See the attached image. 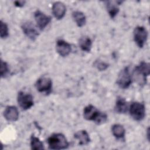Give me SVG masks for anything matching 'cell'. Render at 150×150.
I'll return each instance as SVG.
<instances>
[{
    "instance_id": "cell-1",
    "label": "cell",
    "mask_w": 150,
    "mask_h": 150,
    "mask_svg": "<svg viewBox=\"0 0 150 150\" xmlns=\"http://www.w3.org/2000/svg\"><path fill=\"white\" fill-rule=\"evenodd\" d=\"M83 116L86 120L93 121L98 125L105 122L107 120V114L100 111L91 104L88 105L84 108Z\"/></svg>"
},
{
    "instance_id": "cell-2",
    "label": "cell",
    "mask_w": 150,
    "mask_h": 150,
    "mask_svg": "<svg viewBox=\"0 0 150 150\" xmlns=\"http://www.w3.org/2000/svg\"><path fill=\"white\" fill-rule=\"evenodd\" d=\"M150 73V65L149 63L141 62L139 65L137 66L133 71L132 79L134 78L139 84H145L146 83V77Z\"/></svg>"
},
{
    "instance_id": "cell-3",
    "label": "cell",
    "mask_w": 150,
    "mask_h": 150,
    "mask_svg": "<svg viewBox=\"0 0 150 150\" xmlns=\"http://www.w3.org/2000/svg\"><path fill=\"white\" fill-rule=\"evenodd\" d=\"M49 148L51 149H63L69 146V142L65 136L61 133L53 134L47 138Z\"/></svg>"
},
{
    "instance_id": "cell-4",
    "label": "cell",
    "mask_w": 150,
    "mask_h": 150,
    "mask_svg": "<svg viewBox=\"0 0 150 150\" xmlns=\"http://www.w3.org/2000/svg\"><path fill=\"white\" fill-rule=\"evenodd\" d=\"M129 114L136 121H141L145 116V108L143 104L139 102H133L129 107Z\"/></svg>"
},
{
    "instance_id": "cell-5",
    "label": "cell",
    "mask_w": 150,
    "mask_h": 150,
    "mask_svg": "<svg viewBox=\"0 0 150 150\" xmlns=\"http://www.w3.org/2000/svg\"><path fill=\"white\" fill-rule=\"evenodd\" d=\"M132 81V77L129 73L128 67H126L121 70L118 74L117 83L121 88H127Z\"/></svg>"
},
{
    "instance_id": "cell-6",
    "label": "cell",
    "mask_w": 150,
    "mask_h": 150,
    "mask_svg": "<svg viewBox=\"0 0 150 150\" xmlns=\"http://www.w3.org/2000/svg\"><path fill=\"white\" fill-rule=\"evenodd\" d=\"M148 38V32L143 26H137L134 30V39L138 46L143 47Z\"/></svg>"
},
{
    "instance_id": "cell-7",
    "label": "cell",
    "mask_w": 150,
    "mask_h": 150,
    "mask_svg": "<svg viewBox=\"0 0 150 150\" xmlns=\"http://www.w3.org/2000/svg\"><path fill=\"white\" fill-rule=\"evenodd\" d=\"M17 100L19 106L23 110H28L33 105V97L30 94L20 91L18 93Z\"/></svg>"
},
{
    "instance_id": "cell-8",
    "label": "cell",
    "mask_w": 150,
    "mask_h": 150,
    "mask_svg": "<svg viewBox=\"0 0 150 150\" xmlns=\"http://www.w3.org/2000/svg\"><path fill=\"white\" fill-rule=\"evenodd\" d=\"M21 28L25 35L32 40H35L39 35L38 31L31 22L27 21L24 22L22 25Z\"/></svg>"
},
{
    "instance_id": "cell-9",
    "label": "cell",
    "mask_w": 150,
    "mask_h": 150,
    "mask_svg": "<svg viewBox=\"0 0 150 150\" xmlns=\"http://www.w3.org/2000/svg\"><path fill=\"white\" fill-rule=\"evenodd\" d=\"M35 19L38 28L40 30H43L46 26L51 22V17L46 15L39 10L36 11L34 14Z\"/></svg>"
},
{
    "instance_id": "cell-10",
    "label": "cell",
    "mask_w": 150,
    "mask_h": 150,
    "mask_svg": "<svg viewBox=\"0 0 150 150\" xmlns=\"http://www.w3.org/2000/svg\"><path fill=\"white\" fill-rule=\"evenodd\" d=\"M35 86L39 92H50L52 87V81L50 78L42 77L36 81Z\"/></svg>"
},
{
    "instance_id": "cell-11",
    "label": "cell",
    "mask_w": 150,
    "mask_h": 150,
    "mask_svg": "<svg viewBox=\"0 0 150 150\" xmlns=\"http://www.w3.org/2000/svg\"><path fill=\"white\" fill-rule=\"evenodd\" d=\"M56 51L62 57L67 56L71 51V47L70 44L67 42L60 39L56 43Z\"/></svg>"
},
{
    "instance_id": "cell-12",
    "label": "cell",
    "mask_w": 150,
    "mask_h": 150,
    "mask_svg": "<svg viewBox=\"0 0 150 150\" xmlns=\"http://www.w3.org/2000/svg\"><path fill=\"white\" fill-rule=\"evenodd\" d=\"M4 116L8 121H16L19 117V112L17 108L15 106H7L4 110Z\"/></svg>"
},
{
    "instance_id": "cell-13",
    "label": "cell",
    "mask_w": 150,
    "mask_h": 150,
    "mask_svg": "<svg viewBox=\"0 0 150 150\" xmlns=\"http://www.w3.org/2000/svg\"><path fill=\"white\" fill-rule=\"evenodd\" d=\"M52 13L57 19H62L66 11V8L64 4L61 2H56L52 6Z\"/></svg>"
},
{
    "instance_id": "cell-14",
    "label": "cell",
    "mask_w": 150,
    "mask_h": 150,
    "mask_svg": "<svg viewBox=\"0 0 150 150\" xmlns=\"http://www.w3.org/2000/svg\"><path fill=\"white\" fill-rule=\"evenodd\" d=\"M121 1H106L105 5L107 11L111 18H114L119 11L118 5Z\"/></svg>"
},
{
    "instance_id": "cell-15",
    "label": "cell",
    "mask_w": 150,
    "mask_h": 150,
    "mask_svg": "<svg viewBox=\"0 0 150 150\" xmlns=\"http://www.w3.org/2000/svg\"><path fill=\"white\" fill-rule=\"evenodd\" d=\"M74 138L79 141L80 145H87L90 142V138L88 134L85 130H80L77 131L74 135Z\"/></svg>"
},
{
    "instance_id": "cell-16",
    "label": "cell",
    "mask_w": 150,
    "mask_h": 150,
    "mask_svg": "<svg viewBox=\"0 0 150 150\" xmlns=\"http://www.w3.org/2000/svg\"><path fill=\"white\" fill-rule=\"evenodd\" d=\"M128 110V105L125 100L122 97H118L117 100L115 111L119 114L125 113Z\"/></svg>"
},
{
    "instance_id": "cell-17",
    "label": "cell",
    "mask_w": 150,
    "mask_h": 150,
    "mask_svg": "<svg viewBox=\"0 0 150 150\" xmlns=\"http://www.w3.org/2000/svg\"><path fill=\"white\" fill-rule=\"evenodd\" d=\"M79 46L83 51L89 52L91 50L92 46L91 40L87 36L81 37L79 41Z\"/></svg>"
},
{
    "instance_id": "cell-18",
    "label": "cell",
    "mask_w": 150,
    "mask_h": 150,
    "mask_svg": "<svg viewBox=\"0 0 150 150\" xmlns=\"http://www.w3.org/2000/svg\"><path fill=\"white\" fill-rule=\"evenodd\" d=\"M73 18L79 27L83 26L86 22V18L84 14L80 11H74L72 13Z\"/></svg>"
},
{
    "instance_id": "cell-19",
    "label": "cell",
    "mask_w": 150,
    "mask_h": 150,
    "mask_svg": "<svg viewBox=\"0 0 150 150\" xmlns=\"http://www.w3.org/2000/svg\"><path fill=\"white\" fill-rule=\"evenodd\" d=\"M112 133L117 139L122 138L125 136V131L122 125L120 124H114L112 126Z\"/></svg>"
},
{
    "instance_id": "cell-20",
    "label": "cell",
    "mask_w": 150,
    "mask_h": 150,
    "mask_svg": "<svg viewBox=\"0 0 150 150\" xmlns=\"http://www.w3.org/2000/svg\"><path fill=\"white\" fill-rule=\"evenodd\" d=\"M30 146L31 149L33 150L43 149L44 146L42 142L34 135H32L30 137Z\"/></svg>"
},
{
    "instance_id": "cell-21",
    "label": "cell",
    "mask_w": 150,
    "mask_h": 150,
    "mask_svg": "<svg viewBox=\"0 0 150 150\" xmlns=\"http://www.w3.org/2000/svg\"><path fill=\"white\" fill-rule=\"evenodd\" d=\"M0 29H1L0 36L1 38L4 39L8 36L9 33H8V26L2 21H1V22H0Z\"/></svg>"
},
{
    "instance_id": "cell-22",
    "label": "cell",
    "mask_w": 150,
    "mask_h": 150,
    "mask_svg": "<svg viewBox=\"0 0 150 150\" xmlns=\"http://www.w3.org/2000/svg\"><path fill=\"white\" fill-rule=\"evenodd\" d=\"M94 65L100 71H104L108 67V64L101 60H96L94 62Z\"/></svg>"
},
{
    "instance_id": "cell-23",
    "label": "cell",
    "mask_w": 150,
    "mask_h": 150,
    "mask_svg": "<svg viewBox=\"0 0 150 150\" xmlns=\"http://www.w3.org/2000/svg\"><path fill=\"white\" fill-rule=\"evenodd\" d=\"M9 71L8 65L3 60L1 61V77H4L7 74Z\"/></svg>"
},
{
    "instance_id": "cell-24",
    "label": "cell",
    "mask_w": 150,
    "mask_h": 150,
    "mask_svg": "<svg viewBox=\"0 0 150 150\" xmlns=\"http://www.w3.org/2000/svg\"><path fill=\"white\" fill-rule=\"evenodd\" d=\"M25 3V1H16L14 2L15 5L18 7H22L24 5Z\"/></svg>"
},
{
    "instance_id": "cell-25",
    "label": "cell",
    "mask_w": 150,
    "mask_h": 150,
    "mask_svg": "<svg viewBox=\"0 0 150 150\" xmlns=\"http://www.w3.org/2000/svg\"><path fill=\"white\" fill-rule=\"evenodd\" d=\"M149 129L148 128V129H147V137H148V139L149 141Z\"/></svg>"
}]
</instances>
